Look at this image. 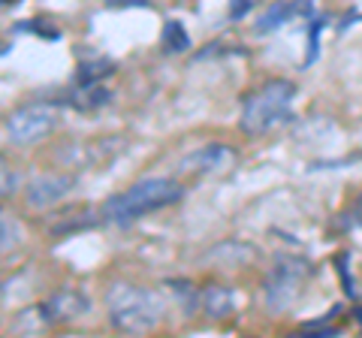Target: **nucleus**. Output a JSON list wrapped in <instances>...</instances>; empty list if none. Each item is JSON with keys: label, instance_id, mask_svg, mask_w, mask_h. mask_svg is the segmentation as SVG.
I'll return each mask as SVG.
<instances>
[{"label": "nucleus", "instance_id": "obj_12", "mask_svg": "<svg viewBox=\"0 0 362 338\" xmlns=\"http://www.w3.org/2000/svg\"><path fill=\"white\" fill-rule=\"evenodd\" d=\"M0 227H4V251H9V247H16L21 242V227L9 218V211H4V218H0Z\"/></svg>", "mask_w": 362, "mask_h": 338}, {"label": "nucleus", "instance_id": "obj_10", "mask_svg": "<svg viewBox=\"0 0 362 338\" xmlns=\"http://www.w3.org/2000/svg\"><path fill=\"white\" fill-rule=\"evenodd\" d=\"M199 305H202V311H206L211 320H226V317H230V314L235 311V296H233L230 287L211 284V287L202 290Z\"/></svg>", "mask_w": 362, "mask_h": 338}, {"label": "nucleus", "instance_id": "obj_1", "mask_svg": "<svg viewBox=\"0 0 362 338\" xmlns=\"http://www.w3.org/2000/svg\"><path fill=\"white\" fill-rule=\"evenodd\" d=\"M185 197V187L175 178L166 175H154V178H142V182L130 185L127 190L109 197L100 209V218L109 223H130L136 218H145L148 211L166 209Z\"/></svg>", "mask_w": 362, "mask_h": 338}, {"label": "nucleus", "instance_id": "obj_5", "mask_svg": "<svg viewBox=\"0 0 362 338\" xmlns=\"http://www.w3.org/2000/svg\"><path fill=\"white\" fill-rule=\"evenodd\" d=\"M311 275V266L305 260H281L263 281V302L272 314L287 311L299 299L305 278Z\"/></svg>", "mask_w": 362, "mask_h": 338}, {"label": "nucleus", "instance_id": "obj_2", "mask_svg": "<svg viewBox=\"0 0 362 338\" xmlns=\"http://www.w3.org/2000/svg\"><path fill=\"white\" fill-rule=\"evenodd\" d=\"M109 320L118 332L142 335L154 330L166 314V302L157 290L136 287V284H112L106 293Z\"/></svg>", "mask_w": 362, "mask_h": 338}, {"label": "nucleus", "instance_id": "obj_13", "mask_svg": "<svg viewBox=\"0 0 362 338\" xmlns=\"http://www.w3.org/2000/svg\"><path fill=\"white\" fill-rule=\"evenodd\" d=\"M0 175H4V190H0V194H4V197H9V194H16V185H18V178H16V173H9V166L4 163V169H0Z\"/></svg>", "mask_w": 362, "mask_h": 338}, {"label": "nucleus", "instance_id": "obj_7", "mask_svg": "<svg viewBox=\"0 0 362 338\" xmlns=\"http://www.w3.org/2000/svg\"><path fill=\"white\" fill-rule=\"evenodd\" d=\"M88 308H90V299L85 296V293L73 290V287H64L58 293H52V296L40 305L42 317L49 323H70L76 317H82V314H88Z\"/></svg>", "mask_w": 362, "mask_h": 338}, {"label": "nucleus", "instance_id": "obj_9", "mask_svg": "<svg viewBox=\"0 0 362 338\" xmlns=\"http://www.w3.org/2000/svg\"><path fill=\"white\" fill-rule=\"evenodd\" d=\"M299 13H305V4L302 0H278V4H272L263 9V16L257 18V33H269L275 28H284L287 21H293Z\"/></svg>", "mask_w": 362, "mask_h": 338}, {"label": "nucleus", "instance_id": "obj_4", "mask_svg": "<svg viewBox=\"0 0 362 338\" xmlns=\"http://www.w3.org/2000/svg\"><path fill=\"white\" fill-rule=\"evenodd\" d=\"M58 124H61V109L54 103H28L9 112L4 130L13 145H33L52 136L58 130Z\"/></svg>", "mask_w": 362, "mask_h": 338}, {"label": "nucleus", "instance_id": "obj_3", "mask_svg": "<svg viewBox=\"0 0 362 338\" xmlns=\"http://www.w3.org/2000/svg\"><path fill=\"white\" fill-rule=\"evenodd\" d=\"M293 100H296V85L290 78H269L245 97L239 127L245 136H266L278 124L290 118Z\"/></svg>", "mask_w": 362, "mask_h": 338}, {"label": "nucleus", "instance_id": "obj_14", "mask_svg": "<svg viewBox=\"0 0 362 338\" xmlns=\"http://www.w3.org/2000/svg\"><path fill=\"white\" fill-rule=\"evenodd\" d=\"M359 323H362V311H359Z\"/></svg>", "mask_w": 362, "mask_h": 338}, {"label": "nucleus", "instance_id": "obj_6", "mask_svg": "<svg viewBox=\"0 0 362 338\" xmlns=\"http://www.w3.org/2000/svg\"><path fill=\"white\" fill-rule=\"evenodd\" d=\"M76 187V175H37L25 185V206L40 211L61 202Z\"/></svg>", "mask_w": 362, "mask_h": 338}, {"label": "nucleus", "instance_id": "obj_8", "mask_svg": "<svg viewBox=\"0 0 362 338\" xmlns=\"http://www.w3.org/2000/svg\"><path fill=\"white\" fill-rule=\"evenodd\" d=\"M235 161V151L226 148V145H206V148L190 151L187 157H181V169L185 173H221Z\"/></svg>", "mask_w": 362, "mask_h": 338}, {"label": "nucleus", "instance_id": "obj_11", "mask_svg": "<svg viewBox=\"0 0 362 338\" xmlns=\"http://www.w3.org/2000/svg\"><path fill=\"white\" fill-rule=\"evenodd\" d=\"M163 46H166V52H185L190 46L187 33H185V28H181L178 21H166V28H163Z\"/></svg>", "mask_w": 362, "mask_h": 338}]
</instances>
